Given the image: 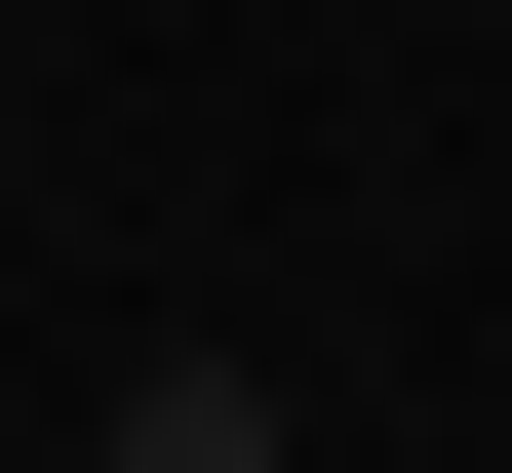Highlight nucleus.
Returning a JSON list of instances; mask_svg holds the SVG:
<instances>
[{"label":"nucleus","mask_w":512,"mask_h":473,"mask_svg":"<svg viewBox=\"0 0 512 473\" xmlns=\"http://www.w3.org/2000/svg\"><path fill=\"white\" fill-rule=\"evenodd\" d=\"M79 473H316V434H276V355H119V434H79Z\"/></svg>","instance_id":"1"}]
</instances>
